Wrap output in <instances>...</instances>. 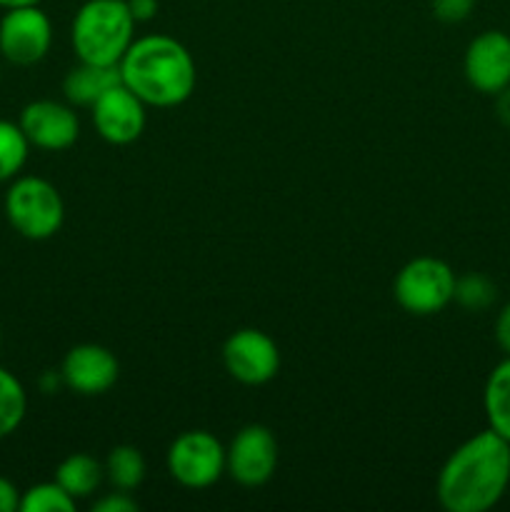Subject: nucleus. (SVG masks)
<instances>
[{"instance_id": "11", "label": "nucleus", "mask_w": 510, "mask_h": 512, "mask_svg": "<svg viewBox=\"0 0 510 512\" xmlns=\"http://www.w3.org/2000/svg\"><path fill=\"white\" fill-rule=\"evenodd\" d=\"M18 125L30 145L40 150H68L80 135V120L73 105L58 100H33L20 110Z\"/></svg>"}, {"instance_id": "3", "label": "nucleus", "mask_w": 510, "mask_h": 512, "mask_svg": "<svg viewBox=\"0 0 510 512\" xmlns=\"http://www.w3.org/2000/svg\"><path fill=\"white\" fill-rule=\"evenodd\" d=\"M135 20L125 0H88L70 25V43L83 63L118 65L135 40Z\"/></svg>"}, {"instance_id": "15", "label": "nucleus", "mask_w": 510, "mask_h": 512, "mask_svg": "<svg viewBox=\"0 0 510 512\" xmlns=\"http://www.w3.org/2000/svg\"><path fill=\"white\" fill-rule=\"evenodd\" d=\"M483 410L488 428L510 443V355H505L485 380Z\"/></svg>"}, {"instance_id": "27", "label": "nucleus", "mask_w": 510, "mask_h": 512, "mask_svg": "<svg viewBox=\"0 0 510 512\" xmlns=\"http://www.w3.org/2000/svg\"><path fill=\"white\" fill-rule=\"evenodd\" d=\"M495 113H498V120L510 128V88H505L503 93L495 95Z\"/></svg>"}, {"instance_id": "7", "label": "nucleus", "mask_w": 510, "mask_h": 512, "mask_svg": "<svg viewBox=\"0 0 510 512\" xmlns=\"http://www.w3.org/2000/svg\"><path fill=\"white\" fill-rule=\"evenodd\" d=\"M53 45V25L40 5L10 8L0 18V58L13 65H35Z\"/></svg>"}, {"instance_id": "14", "label": "nucleus", "mask_w": 510, "mask_h": 512, "mask_svg": "<svg viewBox=\"0 0 510 512\" xmlns=\"http://www.w3.org/2000/svg\"><path fill=\"white\" fill-rule=\"evenodd\" d=\"M120 83L118 65H95L80 60L75 68L68 70L63 80V93L70 105L80 108H93L100 95L108 93L110 88Z\"/></svg>"}, {"instance_id": "20", "label": "nucleus", "mask_w": 510, "mask_h": 512, "mask_svg": "<svg viewBox=\"0 0 510 512\" xmlns=\"http://www.w3.org/2000/svg\"><path fill=\"white\" fill-rule=\"evenodd\" d=\"M78 500L70 498L58 483H38L20 495V512H73Z\"/></svg>"}, {"instance_id": "17", "label": "nucleus", "mask_w": 510, "mask_h": 512, "mask_svg": "<svg viewBox=\"0 0 510 512\" xmlns=\"http://www.w3.org/2000/svg\"><path fill=\"white\" fill-rule=\"evenodd\" d=\"M105 468V480L113 485L115 490H123V493H133L143 485L145 473H148V465H145L143 453L133 445H115L108 453L103 463Z\"/></svg>"}, {"instance_id": "28", "label": "nucleus", "mask_w": 510, "mask_h": 512, "mask_svg": "<svg viewBox=\"0 0 510 512\" xmlns=\"http://www.w3.org/2000/svg\"><path fill=\"white\" fill-rule=\"evenodd\" d=\"M43 0H0V8L10 10V8H23V5H40Z\"/></svg>"}, {"instance_id": "10", "label": "nucleus", "mask_w": 510, "mask_h": 512, "mask_svg": "<svg viewBox=\"0 0 510 512\" xmlns=\"http://www.w3.org/2000/svg\"><path fill=\"white\" fill-rule=\"evenodd\" d=\"M463 73L470 88L483 95H498L510 88V35L485 30L465 48Z\"/></svg>"}, {"instance_id": "25", "label": "nucleus", "mask_w": 510, "mask_h": 512, "mask_svg": "<svg viewBox=\"0 0 510 512\" xmlns=\"http://www.w3.org/2000/svg\"><path fill=\"white\" fill-rule=\"evenodd\" d=\"M125 5H128L135 23H148V20H153L160 8L158 0H125Z\"/></svg>"}, {"instance_id": "23", "label": "nucleus", "mask_w": 510, "mask_h": 512, "mask_svg": "<svg viewBox=\"0 0 510 512\" xmlns=\"http://www.w3.org/2000/svg\"><path fill=\"white\" fill-rule=\"evenodd\" d=\"M138 508L140 505L130 498V493H123V490L103 495L93 503V512H135Z\"/></svg>"}, {"instance_id": "16", "label": "nucleus", "mask_w": 510, "mask_h": 512, "mask_svg": "<svg viewBox=\"0 0 510 512\" xmlns=\"http://www.w3.org/2000/svg\"><path fill=\"white\" fill-rule=\"evenodd\" d=\"M105 480V468L100 460L88 453H73L55 468V483L75 500L90 498Z\"/></svg>"}, {"instance_id": "29", "label": "nucleus", "mask_w": 510, "mask_h": 512, "mask_svg": "<svg viewBox=\"0 0 510 512\" xmlns=\"http://www.w3.org/2000/svg\"><path fill=\"white\" fill-rule=\"evenodd\" d=\"M0 80H3V65H0Z\"/></svg>"}, {"instance_id": "19", "label": "nucleus", "mask_w": 510, "mask_h": 512, "mask_svg": "<svg viewBox=\"0 0 510 512\" xmlns=\"http://www.w3.org/2000/svg\"><path fill=\"white\" fill-rule=\"evenodd\" d=\"M30 143L23 128L13 120H0V183L18 178L28 163Z\"/></svg>"}, {"instance_id": "4", "label": "nucleus", "mask_w": 510, "mask_h": 512, "mask_svg": "<svg viewBox=\"0 0 510 512\" xmlns=\"http://www.w3.org/2000/svg\"><path fill=\"white\" fill-rule=\"evenodd\" d=\"M5 218L18 235L28 240H48L63 228L65 203L58 188L38 175H23L5 193Z\"/></svg>"}, {"instance_id": "24", "label": "nucleus", "mask_w": 510, "mask_h": 512, "mask_svg": "<svg viewBox=\"0 0 510 512\" xmlns=\"http://www.w3.org/2000/svg\"><path fill=\"white\" fill-rule=\"evenodd\" d=\"M493 333H495V343H498V348L503 350L505 355H510V300L500 308L498 318H495Z\"/></svg>"}, {"instance_id": "26", "label": "nucleus", "mask_w": 510, "mask_h": 512, "mask_svg": "<svg viewBox=\"0 0 510 512\" xmlns=\"http://www.w3.org/2000/svg\"><path fill=\"white\" fill-rule=\"evenodd\" d=\"M20 490L15 488V483H10L8 478L0 475V512H15L20 510Z\"/></svg>"}, {"instance_id": "9", "label": "nucleus", "mask_w": 510, "mask_h": 512, "mask_svg": "<svg viewBox=\"0 0 510 512\" xmlns=\"http://www.w3.org/2000/svg\"><path fill=\"white\" fill-rule=\"evenodd\" d=\"M223 365L243 385H265L278 375L280 350L268 333L258 328L235 330L223 345Z\"/></svg>"}, {"instance_id": "21", "label": "nucleus", "mask_w": 510, "mask_h": 512, "mask_svg": "<svg viewBox=\"0 0 510 512\" xmlns=\"http://www.w3.org/2000/svg\"><path fill=\"white\" fill-rule=\"evenodd\" d=\"M495 290L493 280L485 278V275L470 273L465 278L455 280V303L463 305L465 310H485L495 303Z\"/></svg>"}, {"instance_id": "22", "label": "nucleus", "mask_w": 510, "mask_h": 512, "mask_svg": "<svg viewBox=\"0 0 510 512\" xmlns=\"http://www.w3.org/2000/svg\"><path fill=\"white\" fill-rule=\"evenodd\" d=\"M430 8L440 23H463L473 13L475 0H430Z\"/></svg>"}, {"instance_id": "1", "label": "nucleus", "mask_w": 510, "mask_h": 512, "mask_svg": "<svg viewBox=\"0 0 510 512\" xmlns=\"http://www.w3.org/2000/svg\"><path fill=\"white\" fill-rule=\"evenodd\" d=\"M510 488V443L495 430H480L450 453L435 493L448 512H488Z\"/></svg>"}, {"instance_id": "13", "label": "nucleus", "mask_w": 510, "mask_h": 512, "mask_svg": "<svg viewBox=\"0 0 510 512\" xmlns=\"http://www.w3.org/2000/svg\"><path fill=\"white\" fill-rule=\"evenodd\" d=\"M63 385L78 395H103L118 383V358L108 348L95 343L75 345L65 353L60 365Z\"/></svg>"}, {"instance_id": "18", "label": "nucleus", "mask_w": 510, "mask_h": 512, "mask_svg": "<svg viewBox=\"0 0 510 512\" xmlns=\"http://www.w3.org/2000/svg\"><path fill=\"white\" fill-rule=\"evenodd\" d=\"M28 413V393L10 370L0 368V440L13 435Z\"/></svg>"}, {"instance_id": "12", "label": "nucleus", "mask_w": 510, "mask_h": 512, "mask_svg": "<svg viewBox=\"0 0 510 512\" xmlns=\"http://www.w3.org/2000/svg\"><path fill=\"white\" fill-rule=\"evenodd\" d=\"M93 125L110 145H130L145 130V103L123 83L110 88L93 103Z\"/></svg>"}, {"instance_id": "5", "label": "nucleus", "mask_w": 510, "mask_h": 512, "mask_svg": "<svg viewBox=\"0 0 510 512\" xmlns=\"http://www.w3.org/2000/svg\"><path fill=\"white\" fill-rule=\"evenodd\" d=\"M455 273L445 260L420 255L405 263L395 275L393 295L410 315H435L455 298Z\"/></svg>"}, {"instance_id": "6", "label": "nucleus", "mask_w": 510, "mask_h": 512, "mask_svg": "<svg viewBox=\"0 0 510 512\" xmlns=\"http://www.w3.org/2000/svg\"><path fill=\"white\" fill-rule=\"evenodd\" d=\"M165 463L175 483L190 490H203L223 478L225 448L208 430H188L170 443Z\"/></svg>"}, {"instance_id": "8", "label": "nucleus", "mask_w": 510, "mask_h": 512, "mask_svg": "<svg viewBox=\"0 0 510 512\" xmlns=\"http://www.w3.org/2000/svg\"><path fill=\"white\" fill-rule=\"evenodd\" d=\"M278 468V440L265 425H245L225 448V473L243 488H260Z\"/></svg>"}, {"instance_id": "2", "label": "nucleus", "mask_w": 510, "mask_h": 512, "mask_svg": "<svg viewBox=\"0 0 510 512\" xmlns=\"http://www.w3.org/2000/svg\"><path fill=\"white\" fill-rule=\"evenodd\" d=\"M120 83L153 108H175L193 95L195 60L180 40L170 35H145L133 40L118 63Z\"/></svg>"}]
</instances>
